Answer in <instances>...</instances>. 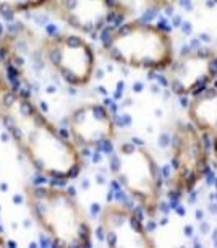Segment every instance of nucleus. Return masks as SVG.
<instances>
[{
    "instance_id": "obj_13",
    "label": "nucleus",
    "mask_w": 217,
    "mask_h": 248,
    "mask_svg": "<svg viewBox=\"0 0 217 248\" xmlns=\"http://www.w3.org/2000/svg\"><path fill=\"white\" fill-rule=\"evenodd\" d=\"M151 2H154L157 7H164V5H167V3H170L172 0H151Z\"/></svg>"
},
{
    "instance_id": "obj_12",
    "label": "nucleus",
    "mask_w": 217,
    "mask_h": 248,
    "mask_svg": "<svg viewBox=\"0 0 217 248\" xmlns=\"http://www.w3.org/2000/svg\"><path fill=\"white\" fill-rule=\"evenodd\" d=\"M49 0H0V13H15V12H26L33 10Z\"/></svg>"
},
{
    "instance_id": "obj_5",
    "label": "nucleus",
    "mask_w": 217,
    "mask_h": 248,
    "mask_svg": "<svg viewBox=\"0 0 217 248\" xmlns=\"http://www.w3.org/2000/svg\"><path fill=\"white\" fill-rule=\"evenodd\" d=\"M173 177L172 192L175 198L190 193L198 182L207 173L206 139L191 125H180L173 135Z\"/></svg>"
},
{
    "instance_id": "obj_8",
    "label": "nucleus",
    "mask_w": 217,
    "mask_h": 248,
    "mask_svg": "<svg viewBox=\"0 0 217 248\" xmlns=\"http://www.w3.org/2000/svg\"><path fill=\"white\" fill-rule=\"evenodd\" d=\"M101 230L110 246H152L138 214L126 206H107L101 214Z\"/></svg>"
},
{
    "instance_id": "obj_10",
    "label": "nucleus",
    "mask_w": 217,
    "mask_h": 248,
    "mask_svg": "<svg viewBox=\"0 0 217 248\" xmlns=\"http://www.w3.org/2000/svg\"><path fill=\"white\" fill-rule=\"evenodd\" d=\"M57 5L63 20L83 32L99 31L120 16L115 0H59Z\"/></svg>"
},
{
    "instance_id": "obj_11",
    "label": "nucleus",
    "mask_w": 217,
    "mask_h": 248,
    "mask_svg": "<svg viewBox=\"0 0 217 248\" xmlns=\"http://www.w3.org/2000/svg\"><path fill=\"white\" fill-rule=\"evenodd\" d=\"M190 115L198 130L204 131L215 158L217 167V89H206L190 105Z\"/></svg>"
},
{
    "instance_id": "obj_6",
    "label": "nucleus",
    "mask_w": 217,
    "mask_h": 248,
    "mask_svg": "<svg viewBox=\"0 0 217 248\" xmlns=\"http://www.w3.org/2000/svg\"><path fill=\"white\" fill-rule=\"evenodd\" d=\"M49 62L70 85L81 86L91 80L94 71V52L78 36H54L45 42Z\"/></svg>"
},
{
    "instance_id": "obj_9",
    "label": "nucleus",
    "mask_w": 217,
    "mask_h": 248,
    "mask_svg": "<svg viewBox=\"0 0 217 248\" xmlns=\"http://www.w3.org/2000/svg\"><path fill=\"white\" fill-rule=\"evenodd\" d=\"M68 130L78 144L92 148L112 141L115 135V123L107 107L87 104L76 109L68 117Z\"/></svg>"
},
{
    "instance_id": "obj_2",
    "label": "nucleus",
    "mask_w": 217,
    "mask_h": 248,
    "mask_svg": "<svg viewBox=\"0 0 217 248\" xmlns=\"http://www.w3.org/2000/svg\"><path fill=\"white\" fill-rule=\"evenodd\" d=\"M25 198L31 217L59 246H87L91 226L68 192L57 187L28 185Z\"/></svg>"
},
{
    "instance_id": "obj_7",
    "label": "nucleus",
    "mask_w": 217,
    "mask_h": 248,
    "mask_svg": "<svg viewBox=\"0 0 217 248\" xmlns=\"http://www.w3.org/2000/svg\"><path fill=\"white\" fill-rule=\"evenodd\" d=\"M217 76V55L209 49H198L183 54L172 62L170 88L175 94H201Z\"/></svg>"
},
{
    "instance_id": "obj_3",
    "label": "nucleus",
    "mask_w": 217,
    "mask_h": 248,
    "mask_svg": "<svg viewBox=\"0 0 217 248\" xmlns=\"http://www.w3.org/2000/svg\"><path fill=\"white\" fill-rule=\"evenodd\" d=\"M114 60L134 68L160 70L173 62V46L168 34L146 23H130L118 28L104 42Z\"/></svg>"
},
{
    "instance_id": "obj_1",
    "label": "nucleus",
    "mask_w": 217,
    "mask_h": 248,
    "mask_svg": "<svg viewBox=\"0 0 217 248\" xmlns=\"http://www.w3.org/2000/svg\"><path fill=\"white\" fill-rule=\"evenodd\" d=\"M0 122L33 167L45 177L67 180L81 170V154L26 93L0 80Z\"/></svg>"
},
{
    "instance_id": "obj_4",
    "label": "nucleus",
    "mask_w": 217,
    "mask_h": 248,
    "mask_svg": "<svg viewBox=\"0 0 217 248\" xmlns=\"http://www.w3.org/2000/svg\"><path fill=\"white\" fill-rule=\"evenodd\" d=\"M112 167L118 183L149 216H154L159 208L162 177L151 154L134 143H125L118 148Z\"/></svg>"
}]
</instances>
